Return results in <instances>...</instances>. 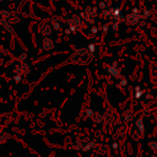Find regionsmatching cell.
I'll list each match as a JSON object with an SVG mask.
<instances>
[{
  "mask_svg": "<svg viewBox=\"0 0 157 157\" xmlns=\"http://www.w3.org/2000/svg\"><path fill=\"white\" fill-rule=\"evenodd\" d=\"M43 48L47 49V50L53 48V42L50 40V38H44L43 39Z\"/></svg>",
  "mask_w": 157,
  "mask_h": 157,
  "instance_id": "obj_1",
  "label": "cell"
},
{
  "mask_svg": "<svg viewBox=\"0 0 157 157\" xmlns=\"http://www.w3.org/2000/svg\"><path fill=\"white\" fill-rule=\"evenodd\" d=\"M135 90H136V98H140L141 96H142V92H141V88L137 86V87H135Z\"/></svg>",
  "mask_w": 157,
  "mask_h": 157,
  "instance_id": "obj_2",
  "label": "cell"
},
{
  "mask_svg": "<svg viewBox=\"0 0 157 157\" xmlns=\"http://www.w3.org/2000/svg\"><path fill=\"white\" fill-rule=\"evenodd\" d=\"M90 52H91V53L94 52V45H93V44H90Z\"/></svg>",
  "mask_w": 157,
  "mask_h": 157,
  "instance_id": "obj_3",
  "label": "cell"
}]
</instances>
